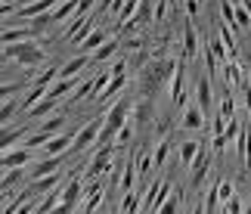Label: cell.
I'll list each match as a JSON object with an SVG mask.
<instances>
[{
    "label": "cell",
    "mask_w": 251,
    "mask_h": 214,
    "mask_svg": "<svg viewBox=\"0 0 251 214\" xmlns=\"http://www.w3.org/2000/svg\"><path fill=\"white\" fill-rule=\"evenodd\" d=\"M81 0H62L56 9H50V22L53 25H62V22H69V19L75 16V9H78Z\"/></svg>",
    "instance_id": "7402d4cb"
},
{
    "label": "cell",
    "mask_w": 251,
    "mask_h": 214,
    "mask_svg": "<svg viewBox=\"0 0 251 214\" xmlns=\"http://www.w3.org/2000/svg\"><path fill=\"white\" fill-rule=\"evenodd\" d=\"M133 128H137V121H127V124H124V128L118 131V137H115V143H118V146H124V143H130L133 140Z\"/></svg>",
    "instance_id": "60d3db41"
},
{
    "label": "cell",
    "mask_w": 251,
    "mask_h": 214,
    "mask_svg": "<svg viewBox=\"0 0 251 214\" xmlns=\"http://www.w3.org/2000/svg\"><path fill=\"white\" fill-rule=\"evenodd\" d=\"M236 3V31H248L251 28V9L245 0H233Z\"/></svg>",
    "instance_id": "f1b7e54d"
},
{
    "label": "cell",
    "mask_w": 251,
    "mask_h": 214,
    "mask_svg": "<svg viewBox=\"0 0 251 214\" xmlns=\"http://www.w3.org/2000/svg\"><path fill=\"white\" fill-rule=\"evenodd\" d=\"M105 41H109V31H105V28H93V31L87 34V41L81 44V53H93V50H100Z\"/></svg>",
    "instance_id": "d4e9b609"
},
{
    "label": "cell",
    "mask_w": 251,
    "mask_h": 214,
    "mask_svg": "<svg viewBox=\"0 0 251 214\" xmlns=\"http://www.w3.org/2000/svg\"><path fill=\"white\" fill-rule=\"evenodd\" d=\"M87 65H90V56H87V53H78V56H72V59L59 69V78H78Z\"/></svg>",
    "instance_id": "44dd1931"
},
{
    "label": "cell",
    "mask_w": 251,
    "mask_h": 214,
    "mask_svg": "<svg viewBox=\"0 0 251 214\" xmlns=\"http://www.w3.org/2000/svg\"><path fill=\"white\" fill-rule=\"evenodd\" d=\"M220 205H224V202H220V196H217V183H214V187L208 189V196H205V202H201V211L214 214V211H220Z\"/></svg>",
    "instance_id": "8d00e7d4"
},
{
    "label": "cell",
    "mask_w": 251,
    "mask_h": 214,
    "mask_svg": "<svg viewBox=\"0 0 251 214\" xmlns=\"http://www.w3.org/2000/svg\"><path fill=\"white\" fill-rule=\"evenodd\" d=\"M124 87H127V72H124V75H112V81H109V87H105V93H102V100H100V103H102V106L115 103V100L121 96Z\"/></svg>",
    "instance_id": "ffe728a7"
},
{
    "label": "cell",
    "mask_w": 251,
    "mask_h": 214,
    "mask_svg": "<svg viewBox=\"0 0 251 214\" xmlns=\"http://www.w3.org/2000/svg\"><path fill=\"white\" fill-rule=\"evenodd\" d=\"M217 6H220V16H224V22L236 31V3H233V0H217Z\"/></svg>",
    "instance_id": "e575fe53"
},
{
    "label": "cell",
    "mask_w": 251,
    "mask_h": 214,
    "mask_svg": "<svg viewBox=\"0 0 251 214\" xmlns=\"http://www.w3.org/2000/svg\"><path fill=\"white\" fill-rule=\"evenodd\" d=\"M121 47H124V50H127V53H137V50H143V47H146V37H127V41H121Z\"/></svg>",
    "instance_id": "ee69618b"
},
{
    "label": "cell",
    "mask_w": 251,
    "mask_h": 214,
    "mask_svg": "<svg viewBox=\"0 0 251 214\" xmlns=\"http://www.w3.org/2000/svg\"><path fill=\"white\" fill-rule=\"evenodd\" d=\"M186 65H189V59H183V56H180L177 69H174V78H171V84H168L174 109H183V106H186Z\"/></svg>",
    "instance_id": "8992f818"
},
{
    "label": "cell",
    "mask_w": 251,
    "mask_h": 214,
    "mask_svg": "<svg viewBox=\"0 0 251 214\" xmlns=\"http://www.w3.org/2000/svg\"><path fill=\"white\" fill-rule=\"evenodd\" d=\"M109 81H112V72H109V69L96 75V78H93V93H90V100L100 103V100H102V93H105V87H109Z\"/></svg>",
    "instance_id": "1f68e13d"
},
{
    "label": "cell",
    "mask_w": 251,
    "mask_h": 214,
    "mask_svg": "<svg viewBox=\"0 0 251 214\" xmlns=\"http://www.w3.org/2000/svg\"><path fill=\"white\" fill-rule=\"evenodd\" d=\"M41 131H47L50 137H53V134H59V131H65V115H56L53 112L47 121H41Z\"/></svg>",
    "instance_id": "836d02e7"
},
{
    "label": "cell",
    "mask_w": 251,
    "mask_h": 214,
    "mask_svg": "<svg viewBox=\"0 0 251 214\" xmlns=\"http://www.w3.org/2000/svg\"><path fill=\"white\" fill-rule=\"evenodd\" d=\"M22 109V103H16V96H9V100H3V106H0V124L3 128H9V121H13V115Z\"/></svg>",
    "instance_id": "4dcf8cb0"
},
{
    "label": "cell",
    "mask_w": 251,
    "mask_h": 214,
    "mask_svg": "<svg viewBox=\"0 0 251 214\" xmlns=\"http://www.w3.org/2000/svg\"><path fill=\"white\" fill-rule=\"evenodd\" d=\"M220 211H226V214H239V211H245L242 199H239V192H236V196L229 199V202H224V208H220Z\"/></svg>",
    "instance_id": "f6af8a7d"
},
{
    "label": "cell",
    "mask_w": 251,
    "mask_h": 214,
    "mask_svg": "<svg viewBox=\"0 0 251 214\" xmlns=\"http://www.w3.org/2000/svg\"><path fill=\"white\" fill-rule=\"evenodd\" d=\"M56 78H59V69H56V65H50V69H44L41 75H37L34 78V81L31 84H41V87H50L53 81H56Z\"/></svg>",
    "instance_id": "ab89813d"
},
{
    "label": "cell",
    "mask_w": 251,
    "mask_h": 214,
    "mask_svg": "<svg viewBox=\"0 0 251 214\" xmlns=\"http://www.w3.org/2000/svg\"><path fill=\"white\" fill-rule=\"evenodd\" d=\"M245 3H248V9H251V0H245Z\"/></svg>",
    "instance_id": "c3c4849f"
},
{
    "label": "cell",
    "mask_w": 251,
    "mask_h": 214,
    "mask_svg": "<svg viewBox=\"0 0 251 214\" xmlns=\"http://www.w3.org/2000/svg\"><path fill=\"white\" fill-rule=\"evenodd\" d=\"M31 81V78H19V81H3V87H0V100H9V96H16L19 90H25V84Z\"/></svg>",
    "instance_id": "d590c367"
},
{
    "label": "cell",
    "mask_w": 251,
    "mask_h": 214,
    "mask_svg": "<svg viewBox=\"0 0 251 214\" xmlns=\"http://www.w3.org/2000/svg\"><path fill=\"white\" fill-rule=\"evenodd\" d=\"M199 149H201V140H183V143H180V152H177V159H180V168H189V164L196 161Z\"/></svg>",
    "instance_id": "603a6c76"
},
{
    "label": "cell",
    "mask_w": 251,
    "mask_h": 214,
    "mask_svg": "<svg viewBox=\"0 0 251 214\" xmlns=\"http://www.w3.org/2000/svg\"><path fill=\"white\" fill-rule=\"evenodd\" d=\"M196 103L211 115V78H208V75L196 81Z\"/></svg>",
    "instance_id": "cb8c5ba5"
},
{
    "label": "cell",
    "mask_w": 251,
    "mask_h": 214,
    "mask_svg": "<svg viewBox=\"0 0 251 214\" xmlns=\"http://www.w3.org/2000/svg\"><path fill=\"white\" fill-rule=\"evenodd\" d=\"M28 134H31V128H28V124H19V128H3V137H0V152L16 149V143L25 140Z\"/></svg>",
    "instance_id": "9a60e30c"
},
{
    "label": "cell",
    "mask_w": 251,
    "mask_h": 214,
    "mask_svg": "<svg viewBox=\"0 0 251 214\" xmlns=\"http://www.w3.org/2000/svg\"><path fill=\"white\" fill-rule=\"evenodd\" d=\"M158 146H155V149H152V161H155V168H165V164H168V159H171V137H165V140H155Z\"/></svg>",
    "instance_id": "83f0119b"
},
{
    "label": "cell",
    "mask_w": 251,
    "mask_h": 214,
    "mask_svg": "<svg viewBox=\"0 0 251 214\" xmlns=\"http://www.w3.org/2000/svg\"><path fill=\"white\" fill-rule=\"evenodd\" d=\"M211 155H214V152H211L208 146L201 143V149H199V155H196V161L189 164V187H192V189H199L201 183L208 180L211 168H214V159H211Z\"/></svg>",
    "instance_id": "5b68a950"
},
{
    "label": "cell",
    "mask_w": 251,
    "mask_h": 214,
    "mask_svg": "<svg viewBox=\"0 0 251 214\" xmlns=\"http://www.w3.org/2000/svg\"><path fill=\"white\" fill-rule=\"evenodd\" d=\"M217 196H220V202H229L236 196V187H233V180H226V177H220L217 180ZM224 208V205H220Z\"/></svg>",
    "instance_id": "74e56055"
},
{
    "label": "cell",
    "mask_w": 251,
    "mask_h": 214,
    "mask_svg": "<svg viewBox=\"0 0 251 214\" xmlns=\"http://www.w3.org/2000/svg\"><path fill=\"white\" fill-rule=\"evenodd\" d=\"M220 69H224V78H226L229 87H245V84H248V78H245L242 62H239V59H229V62L220 65Z\"/></svg>",
    "instance_id": "e0dca14e"
},
{
    "label": "cell",
    "mask_w": 251,
    "mask_h": 214,
    "mask_svg": "<svg viewBox=\"0 0 251 214\" xmlns=\"http://www.w3.org/2000/svg\"><path fill=\"white\" fill-rule=\"evenodd\" d=\"M102 124H105V115H100V118H90L87 124H81L78 134H75L72 152H87V149H96V140H100V134H102Z\"/></svg>",
    "instance_id": "277c9868"
},
{
    "label": "cell",
    "mask_w": 251,
    "mask_h": 214,
    "mask_svg": "<svg viewBox=\"0 0 251 214\" xmlns=\"http://www.w3.org/2000/svg\"><path fill=\"white\" fill-rule=\"evenodd\" d=\"M62 161H65V155H44V161L31 164L28 177H31V180H37V177H47V174H56V171L62 168Z\"/></svg>",
    "instance_id": "4fadbf2b"
},
{
    "label": "cell",
    "mask_w": 251,
    "mask_h": 214,
    "mask_svg": "<svg viewBox=\"0 0 251 214\" xmlns=\"http://www.w3.org/2000/svg\"><path fill=\"white\" fill-rule=\"evenodd\" d=\"M118 50H121V37H118V34H112L109 41L100 47V50H93V53H90V65H100V62L115 59V56H118Z\"/></svg>",
    "instance_id": "5bb4252c"
},
{
    "label": "cell",
    "mask_w": 251,
    "mask_h": 214,
    "mask_svg": "<svg viewBox=\"0 0 251 214\" xmlns=\"http://www.w3.org/2000/svg\"><path fill=\"white\" fill-rule=\"evenodd\" d=\"M56 187H62V171H56V174H47V177L31 180V192H34V196H47V192L56 189Z\"/></svg>",
    "instance_id": "d6986e66"
},
{
    "label": "cell",
    "mask_w": 251,
    "mask_h": 214,
    "mask_svg": "<svg viewBox=\"0 0 251 214\" xmlns=\"http://www.w3.org/2000/svg\"><path fill=\"white\" fill-rule=\"evenodd\" d=\"M115 152H118V146H115V143L96 146L93 155H90V164H87V171H84V180L90 183V180H100L109 171H115Z\"/></svg>",
    "instance_id": "3957f363"
},
{
    "label": "cell",
    "mask_w": 251,
    "mask_h": 214,
    "mask_svg": "<svg viewBox=\"0 0 251 214\" xmlns=\"http://www.w3.org/2000/svg\"><path fill=\"white\" fill-rule=\"evenodd\" d=\"M205 118H208V112L199 103H186L183 106V115H180V128L183 131H201L205 128Z\"/></svg>",
    "instance_id": "52a82bcc"
},
{
    "label": "cell",
    "mask_w": 251,
    "mask_h": 214,
    "mask_svg": "<svg viewBox=\"0 0 251 214\" xmlns=\"http://www.w3.org/2000/svg\"><path fill=\"white\" fill-rule=\"evenodd\" d=\"M242 140H245V171H251V128H242Z\"/></svg>",
    "instance_id": "bcb514c9"
},
{
    "label": "cell",
    "mask_w": 251,
    "mask_h": 214,
    "mask_svg": "<svg viewBox=\"0 0 251 214\" xmlns=\"http://www.w3.org/2000/svg\"><path fill=\"white\" fill-rule=\"evenodd\" d=\"M180 199H183V192L180 189H174L171 196H168V202L161 205V214H171V211H180Z\"/></svg>",
    "instance_id": "b9f144b4"
},
{
    "label": "cell",
    "mask_w": 251,
    "mask_h": 214,
    "mask_svg": "<svg viewBox=\"0 0 251 214\" xmlns=\"http://www.w3.org/2000/svg\"><path fill=\"white\" fill-rule=\"evenodd\" d=\"M41 41H22V44H6L3 47V59H13V62H22L28 69H37V65L47 62V53L37 47Z\"/></svg>",
    "instance_id": "7a4b0ae2"
},
{
    "label": "cell",
    "mask_w": 251,
    "mask_h": 214,
    "mask_svg": "<svg viewBox=\"0 0 251 214\" xmlns=\"http://www.w3.org/2000/svg\"><path fill=\"white\" fill-rule=\"evenodd\" d=\"M56 106H59V100H56L53 93H47L44 100H41V103H34L25 115H28V121H37V118H47V115H53V112H56Z\"/></svg>",
    "instance_id": "2e32d148"
},
{
    "label": "cell",
    "mask_w": 251,
    "mask_h": 214,
    "mask_svg": "<svg viewBox=\"0 0 251 214\" xmlns=\"http://www.w3.org/2000/svg\"><path fill=\"white\" fill-rule=\"evenodd\" d=\"M102 199H105V183L102 180H90V187H87V192H84V202L78 205V211H96L102 205Z\"/></svg>",
    "instance_id": "30bf717a"
},
{
    "label": "cell",
    "mask_w": 251,
    "mask_h": 214,
    "mask_svg": "<svg viewBox=\"0 0 251 214\" xmlns=\"http://www.w3.org/2000/svg\"><path fill=\"white\" fill-rule=\"evenodd\" d=\"M217 112L224 115V118H236V100H233V87L220 96V106H217Z\"/></svg>",
    "instance_id": "d6a6232c"
},
{
    "label": "cell",
    "mask_w": 251,
    "mask_h": 214,
    "mask_svg": "<svg viewBox=\"0 0 251 214\" xmlns=\"http://www.w3.org/2000/svg\"><path fill=\"white\" fill-rule=\"evenodd\" d=\"M143 205V189H130V192H124V199H121V211L124 214H133V211H140Z\"/></svg>",
    "instance_id": "f546056e"
},
{
    "label": "cell",
    "mask_w": 251,
    "mask_h": 214,
    "mask_svg": "<svg viewBox=\"0 0 251 214\" xmlns=\"http://www.w3.org/2000/svg\"><path fill=\"white\" fill-rule=\"evenodd\" d=\"M47 93H50V87H41V84H31V87H28V93L22 96V100H19V103H22V115H25L28 109H31L34 103H41Z\"/></svg>",
    "instance_id": "484cf974"
},
{
    "label": "cell",
    "mask_w": 251,
    "mask_h": 214,
    "mask_svg": "<svg viewBox=\"0 0 251 214\" xmlns=\"http://www.w3.org/2000/svg\"><path fill=\"white\" fill-rule=\"evenodd\" d=\"M25 177V171L22 168H6L3 171V177H0V199H9V196H13V187H16V183L19 180H22Z\"/></svg>",
    "instance_id": "ac0fdd59"
},
{
    "label": "cell",
    "mask_w": 251,
    "mask_h": 214,
    "mask_svg": "<svg viewBox=\"0 0 251 214\" xmlns=\"http://www.w3.org/2000/svg\"><path fill=\"white\" fill-rule=\"evenodd\" d=\"M199 50H201V44H199L196 25H192V19H186V25H183V50H180V56L192 62V59L199 56Z\"/></svg>",
    "instance_id": "8fae6325"
},
{
    "label": "cell",
    "mask_w": 251,
    "mask_h": 214,
    "mask_svg": "<svg viewBox=\"0 0 251 214\" xmlns=\"http://www.w3.org/2000/svg\"><path fill=\"white\" fill-rule=\"evenodd\" d=\"M31 159H34V149H28V146L0 152V171H6V168H25V164H31Z\"/></svg>",
    "instance_id": "ba28073f"
},
{
    "label": "cell",
    "mask_w": 251,
    "mask_h": 214,
    "mask_svg": "<svg viewBox=\"0 0 251 214\" xmlns=\"http://www.w3.org/2000/svg\"><path fill=\"white\" fill-rule=\"evenodd\" d=\"M75 134H78V131H59V134H53L41 152L44 155H65V152L72 149V143H75Z\"/></svg>",
    "instance_id": "9c48e42d"
},
{
    "label": "cell",
    "mask_w": 251,
    "mask_h": 214,
    "mask_svg": "<svg viewBox=\"0 0 251 214\" xmlns=\"http://www.w3.org/2000/svg\"><path fill=\"white\" fill-rule=\"evenodd\" d=\"M183 6H186V16L189 19H196L199 9H201V0H183Z\"/></svg>",
    "instance_id": "7dc6e473"
},
{
    "label": "cell",
    "mask_w": 251,
    "mask_h": 214,
    "mask_svg": "<svg viewBox=\"0 0 251 214\" xmlns=\"http://www.w3.org/2000/svg\"><path fill=\"white\" fill-rule=\"evenodd\" d=\"M201 3H205V0H201Z\"/></svg>",
    "instance_id": "681fc988"
},
{
    "label": "cell",
    "mask_w": 251,
    "mask_h": 214,
    "mask_svg": "<svg viewBox=\"0 0 251 214\" xmlns=\"http://www.w3.org/2000/svg\"><path fill=\"white\" fill-rule=\"evenodd\" d=\"M37 37H41V34H37V28L34 25H22V28H3V34H0V44H22V41H37Z\"/></svg>",
    "instance_id": "7c38bea8"
},
{
    "label": "cell",
    "mask_w": 251,
    "mask_h": 214,
    "mask_svg": "<svg viewBox=\"0 0 251 214\" xmlns=\"http://www.w3.org/2000/svg\"><path fill=\"white\" fill-rule=\"evenodd\" d=\"M75 87H78V78H56V81L50 84V93L56 96V100H62V96H69Z\"/></svg>",
    "instance_id": "4316f807"
},
{
    "label": "cell",
    "mask_w": 251,
    "mask_h": 214,
    "mask_svg": "<svg viewBox=\"0 0 251 214\" xmlns=\"http://www.w3.org/2000/svg\"><path fill=\"white\" fill-rule=\"evenodd\" d=\"M174 69H177V59H174V56H165V59H149L146 69H140L143 72V93L152 96L158 87L171 84Z\"/></svg>",
    "instance_id": "6da1fadb"
},
{
    "label": "cell",
    "mask_w": 251,
    "mask_h": 214,
    "mask_svg": "<svg viewBox=\"0 0 251 214\" xmlns=\"http://www.w3.org/2000/svg\"><path fill=\"white\" fill-rule=\"evenodd\" d=\"M239 134H242V124H239V118H229V121H226L224 137H226L229 143H236V140H239Z\"/></svg>",
    "instance_id": "7bdbcfd3"
},
{
    "label": "cell",
    "mask_w": 251,
    "mask_h": 214,
    "mask_svg": "<svg viewBox=\"0 0 251 214\" xmlns=\"http://www.w3.org/2000/svg\"><path fill=\"white\" fill-rule=\"evenodd\" d=\"M171 128H174L171 115H161V118L155 121V140H165V137H171Z\"/></svg>",
    "instance_id": "f35d334b"
}]
</instances>
